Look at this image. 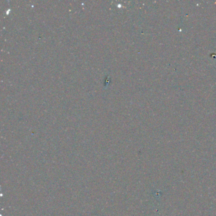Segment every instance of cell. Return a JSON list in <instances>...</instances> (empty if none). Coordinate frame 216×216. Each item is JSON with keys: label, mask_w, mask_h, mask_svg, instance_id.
<instances>
[]
</instances>
